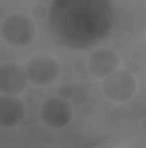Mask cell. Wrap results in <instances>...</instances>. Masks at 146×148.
Masks as SVG:
<instances>
[{
	"instance_id": "6da1fadb",
	"label": "cell",
	"mask_w": 146,
	"mask_h": 148,
	"mask_svg": "<svg viewBox=\"0 0 146 148\" xmlns=\"http://www.w3.org/2000/svg\"><path fill=\"white\" fill-rule=\"evenodd\" d=\"M48 26L60 45L89 50L110 36L113 9L110 0H53Z\"/></svg>"
},
{
	"instance_id": "7a4b0ae2",
	"label": "cell",
	"mask_w": 146,
	"mask_h": 148,
	"mask_svg": "<svg viewBox=\"0 0 146 148\" xmlns=\"http://www.w3.org/2000/svg\"><path fill=\"white\" fill-rule=\"evenodd\" d=\"M0 36L12 48H26L36 36V23L24 12H12L0 24Z\"/></svg>"
},
{
	"instance_id": "3957f363",
	"label": "cell",
	"mask_w": 146,
	"mask_h": 148,
	"mask_svg": "<svg viewBox=\"0 0 146 148\" xmlns=\"http://www.w3.org/2000/svg\"><path fill=\"white\" fill-rule=\"evenodd\" d=\"M24 71L31 84L38 88H46L57 81L60 74V64L55 55L46 52H36L28 59Z\"/></svg>"
},
{
	"instance_id": "277c9868",
	"label": "cell",
	"mask_w": 146,
	"mask_h": 148,
	"mask_svg": "<svg viewBox=\"0 0 146 148\" xmlns=\"http://www.w3.org/2000/svg\"><path fill=\"white\" fill-rule=\"evenodd\" d=\"M136 91H138V79L127 69L119 67L102 79V93L113 103H126L132 100Z\"/></svg>"
},
{
	"instance_id": "5b68a950",
	"label": "cell",
	"mask_w": 146,
	"mask_h": 148,
	"mask_svg": "<svg viewBox=\"0 0 146 148\" xmlns=\"http://www.w3.org/2000/svg\"><path fill=\"white\" fill-rule=\"evenodd\" d=\"M72 105L64 97H50L40 107V121L50 129H62L72 121Z\"/></svg>"
},
{
	"instance_id": "8992f818",
	"label": "cell",
	"mask_w": 146,
	"mask_h": 148,
	"mask_svg": "<svg viewBox=\"0 0 146 148\" xmlns=\"http://www.w3.org/2000/svg\"><path fill=\"white\" fill-rule=\"evenodd\" d=\"M29 81L21 64L7 60L0 64V95H21L28 88Z\"/></svg>"
},
{
	"instance_id": "52a82bcc",
	"label": "cell",
	"mask_w": 146,
	"mask_h": 148,
	"mask_svg": "<svg viewBox=\"0 0 146 148\" xmlns=\"http://www.w3.org/2000/svg\"><path fill=\"white\" fill-rule=\"evenodd\" d=\"M119 67H120V55L108 47H98L88 57V69L96 79L107 77Z\"/></svg>"
},
{
	"instance_id": "ba28073f",
	"label": "cell",
	"mask_w": 146,
	"mask_h": 148,
	"mask_svg": "<svg viewBox=\"0 0 146 148\" xmlns=\"http://www.w3.org/2000/svg\"><path fill=\"white\" fill-rule=\"evenodd\" d=\"M26 117V105L17 95H0V127L19 126Z\"/></svg>"
}]
</instances>
